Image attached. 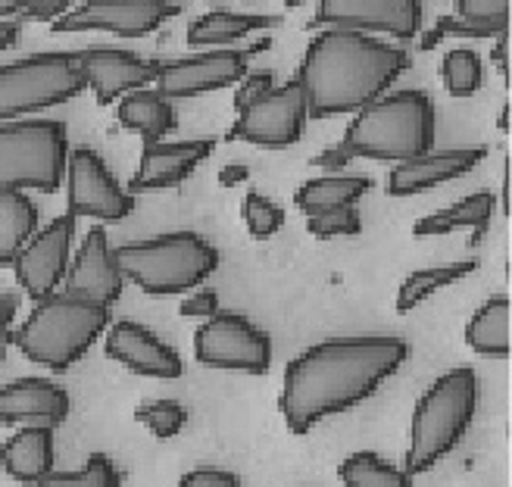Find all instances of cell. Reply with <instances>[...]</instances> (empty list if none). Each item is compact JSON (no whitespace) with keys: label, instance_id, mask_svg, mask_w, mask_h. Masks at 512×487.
<instances>
[{"label":"cell","instance_id":"obj_2","mask_svg":"<svg viewBox=\"0 0 512 487\" xmlns=\"http://www.w3.org/2000/svg\"><path fill=\"white\" fill-rule=\"evenodd\" d=\"M409 66V54L372 35L322 29L306 47L297 82L306 116L331 119L372 107L388 94Z\"/></svg>","mask_w":512,"mask_h":487},{"label":"cell","instance_id":"obj_35","mask_svg":"<svg viewBox=\"0 0 512 487\" xmlns=\"http://www.w3.org/2000/svg\"><path fill=\"white\" fill-rule=\"evenodd\" d=\"M456 19L500 38L509 29V0H459Z\"/></svg>","mask_w":512,"mask_h":487},{"label":"cell","instance_id":"obj_15","mask_svg":"<svg viewBox=\"0 0 512 487\" xmlns=\"http://www.w3.org/2000/svg\"><path fill=\"white\" fill-rule=\"evenodd\" d=\"M72 244H75V216L66 213L38 228L35 238L16 256L13 263L16 281L35 303L44 297H54L57 288L66 281L72 263Z\"/></svg>","mask_w":512,"mask_h":487},{"label":"cell","instance_id":"obj_32","mask_svg":"<svg viewBox=\"0 0 512 487\" xmlns=\"http://www.w3.org/2000/svg\"><path fill=\"white\" fill-rule=\"evenodd\" d=\"M32 487H122L119 469L107 453H91L88 463L75 472H50Z\"/></svg>","mask_w":512,"mask_h":487},{"label":"cell","instance_id":"obj_1","mask_svg":"<svg viewBox=\"0 0 512 487\" xmlns=\"http://www.w3.org/2000/svg\"><path fill=\"white\" fill-rule=\"evenodd\" d=\"M409 360L403 338H331L306 347L288 363L278 409L294 434H310L325 419L369 400Z\"/></svg>","mask_w":512,"mask_h":487},{"label":"cell","instance_id":"obj_9","mask_svg":"<svg viewBox=\"0 0 512 487\" xmlns=\"http://www.w3.org/2000/svg\"><path fill=\"white\" fill-rule=\"evenodd\" d=\"M194 356L210 369L266 375L272 369V338L235 310H219L194 331Z\"/></svg>","mask_w":512,"mask_h":487},{"label":"cell","instance_id":"obj_18","mask_svg":"<svg viewBox=\"0 0 512 487\" xmlns=\"http://www.w3.org/2000/svg\"><path fill=\"white\" fill-rule=\"evenodd\" d=\"M125 291V275L116 263L107 228L94 225L75 250L66 272V294L82 297L100 306H113Z\"/></svg>","mask_w":512,"mask_h":487},{"label":"cell","instance_id":"obj_45","mask_svg":"<svg viewBox=\"0 0 512 487\" xmlns=\"http://www.w3.org/2000/svg\"><path fill=\"white\" fill-rule=\"evenodd\" d=\"M19 41V22H0V54Z\"/></svg>","mask_w":512,"mask_h":487},{"label":"cell","instance_id":"obj_41","mask_svg":"<svg viewBox=\"0 0 512 487\" xmlns=\"http://www.w3.org/2000/svg\"><path fill=\"white\" fill-rule=\"evenodd\" d=\"M350 150L344 144H335V147H325L322 153L310 160V166H319L325 175H344V166H350Z\"/></svg>","mask_w":512,"mask_h":487},{"label":"cell","instance_id":"obj_30","mask_svg":"<svg viewBox=\"0 0 512 487\" xmlns=\"http://www.w3.org/2000/svg\"><path fill=\"white\" fill-rule=\"evenodd\" d=\"M338 475L347 487H416L413 475L403 466H394L391 459H384L375 450L350 453L341 463Z\"/></svg>","mask_w":512,"mask_h":487},{"label":"cell","instance_id":"obj_6","mask_svg":"<svg viewBox=\"0 0 512 487\" xmlns=\"http://www.w3.org/2000/svg\"><path fill=\"white\" fill-rule=\"evenodd\" d=\"M125 281L150 297H172L200 288L219 269V247L197 232H166L113 250Z\"/></svg>","mask_w":512,"mask_h":487},{"label":"cell","instance_id":"obj_28","mask_svg":"<svg viewBox=\"0 0 512 487\" xmlns=\"http://www.w3.org/2000/svg\"><path fill=\"white\" fill-rule=\"evenodd\" d=\"M466 344L488 360L509 356V297L494 294L484 300L466 325Z\"/></svg>","mask_w":512,"mask_h":487},{"label":"cell","instance_id":"obj_12","mask_svg":"<svg viewBox=\"0 0 512 487\" xmlns=\"http://www.w3.org/2000/svg\"><path fill=\"white\" fill-rule=\"evenodd\" d=\"M178 13L182 7L169 0H88L69 7V13L54 22V32H113L119 38H144Z\"/></svg>","mask_w":512,"mask_h":487},{"label":"cell","instance_id":"obj_33","mask_svg":"<svg viewBox=\"0 0 512 487\" xmlns=\"http://www.w3.org/2000/svg\"><path fill=\"white\" fill-rule=\"evenodd\" d=\"M135 422H141L157 441H172L188 425V409L178 400H147L135 409Z\"/></svg>","mask_w":512,"mask_h":487},{"label":"cell","instance_id":"obj_7","mask_svg":"<svg viewBox=\"0 0 512 487\" xmlns=\"http://www.w3.org/2000/svg\"><path fill=\"white\" fill-rule=\"evenodd\" d=\"M69 132L57 119L0 122V191L54 194L63 185Z\"/></svg>","mask_w":512,"mask_h":487},{"label":"cell","instance_id":"obj_19","mask_svg":"<svg viewBox=\"0 0 512 487\" xmlns=\"http://www.w3.org/2000/svg\"><path fill=\"white\" fill-rule=\"evenodd\" d=\"M69 394L63 384L25 375L0 388V425L60 428L69 419Z\"/></svg>","mask_w":512,"mask_h":487},{"label":"cell","instance_id":"obj_46","mask_svg":"<svg viewBox=\"0 0 512 487\" xmlns=\"http://www.w3.org/2000/svg\"><path fill=\"white\" fill-rule=\"evenodd\" d=\"M25 0H0V22H16Z\"/></svg>","mask_w":512,"mask_h":487},{"label":"cell","instance_id":"obj_34","mask_svg":"<svg viewBox=\"0 0 512 487\" xmlns=\"http://www.w3.org/2000/svg\"><path fill=\"white\" fill-rule=\"evenodd\" d=\"M241 219H244L247 232H250L253 238L266 241V238L278 235L281 228H285L288 213L281 210L272 197H266V194H260V191H247V194H244V203H241Z\"/></svg>","mask_w":512,"mask_h":487},{"label":"cell","instance_id":"obj_42","mask_svg":"<svg viewBox=\"0 0 512 487\" xmlns=\"http://www.w3.org/2000/svg\"><path fill=\"white\" fill-rule=\"evenodd\" d=\"M16 313V300L13 297H0V366H4L7 344H10V325Z\"/></svg>","mask_w":512,"mask_h":487},{"label":"cell","instance_id":"obj_39","mask_svg":"<svg viewBox=\"0 0 512 487\" xmlns=\"http://www.w3.org/2000/svg\"><path fill=\"white\" fill-rule=\"evenodd\" d=\"M178 487H241V478L228 469H194L178 478Z\"/></svg>","mask_w":512,"mask_h":487},{"label":"cell","instance_id":"obj_20","mask_svg":"<svg viewBox=\"0 0 512 487\" xmlns=\"http://www.w3.org/2000/svg\"><path fill=\"white\" fill-rule=\"evenodd\" d=\"M216 141L213 138H194V141H175V144H144L141 163L132 175V182L125 188L132 194H147V191H166L178 188L185 178L213 157Z\"/></svg>","mask_w":512,"mask_h":487},{"label":"cell","instance_id":"obj_40","mask_svg":"<svg viewBox=\"0 0 512 487\" xmlns=\"http://www.w3.org/2000/svg\"><path fill=\"white\" fill-rule=\"evenodd\" d=\"M178 313H182L185 319H200L207 322L219 313V294L216 291H197L191 297L182 300V306H178Z\"/></svg>","mask_w":512,"mask_h":487},{"label":"cell","instance_id":"obj_47","mask_svg":"<svg viewBox=\"0 0 512 487\" xmlns=\"http://www.w3.org/2000/svg\"><path fill=\"white\" fill-rule=\"evenodd\" d=\"M506 116H509V107H503V110H500V128H503V132L509 128V119H506Z\"/></svg>","mask_w":512,"mask_h":487},{"label":"cell","instance_id":"obj_23","mask_svg":"<svg viewBox=\"0 0 512 487\" xmlns=\"http://www.w3.org/2000/svg\"><path fill=\"white\" fill-rule=\"evenodd\" d=\"M494 210H497V197L494 191H475L463 200L450 203V207L431 213V216H422L413 232L416 235H450V232H463L469 228L472 232V247H478L484 241V235L491 232V219H494Z\"/></svg>","mask_w":512,"mask_h":487},{"label":"cell","instance_id":"obj_27","mask_svg":"<svg viewBox=\"0 0 512 487\" xmlns=\"http://www.w3.org/2000/svg\"><path fill=\"white\" fill-rule=\"evenodd\" d=\"M38 232V207L25 191H0V266H13Z\"/></svg>","mask_w":512,"mask_h":487},{"label":"cell","instance_id":"obj_26","mask_svg":"<svg viewBox=\"0 0 512 487\" xmlns=\"http://www.w3.org/2000/svg\"><path fill=\"white\" fill-rule=\"evenodd\" d=\"M369 191H372L369 175H319L297 188L294 203L306 216H313L322 210L356 207Z\"/></svg>","mask_w":512,"mask_h":487},{"label":"cell","instance_id":"obj_4","mask_svg":"<svg viewBox=\"0 0 512 487\" xmlns=\"http://www.w3.org/2000/svg\"><path fill=\"white\" fill-rule=\"evenodd\" d=\"M110 306H100L72 294L44 297L16 328L13 344L25 360L50 372H66L107 335Z\"/></svg>","mask_w":512,"mask_h":487},{"label":"cell","instance_id":"obj_44","mask_svg":"<svg viewBox=\"0 0 512 487\" xmlns=\"http://www.w3.org/2000/svg\"><path fill=\"white\" fill-rule=\"evenodd\" d=\"M497 44H494V50H491V63H494V69L500 72V79L506 82V75H509V63H506V50H509V38L506 35H500V38H494Z\"/></svg>","mask_w":512,"mask_h":487},{"label":"cell","instance_id":"obj_38","mask_svg":"<svg viewBox=\"0 0 512 487\" xmlns=\"http://www.w3.org/2000/svg\"><path fill=\"white\" fill-rule=\"evenodd\" d=\"M69 13L66 0H25L16 22H57Z\"/></svg>","mask_w":512,"mask_h":487},{"label":"cell","instance_id":"obj_31","mask_svg":"<svg viewBox=\"0 0 512 487\" xmlns=\"http://www.w3.org/2000/svg\"><path fill=\"white\" fill-rule=\"evenodd\" d=\"M441 79L450 97H475L484 85V60L472 47H453L444 54Z\"/></svg>","mask_w":512,"mask_h":487},{"label":"cell","instance_id":"obj_13","mask_svg":"<svg viewBox=\"0 0 512 487\" xmlns=\"http://www.w3.org/2000/svg\"><path fill=\"white\" fill-rule=\"evenodd\" d=\"M306 97L297 79L275 85L266 97L238 113V122L232 128V138H241L253 147L281 150L291 147L303 138L306 128Z\"/></svg>","mask_w":512,"mask_h":487},{"label":"cell","instance_id":"obj_8","mask_svg":"<svg viewBox=\"0 0 512 487\" xmlns=\"http://www.w3.org/2000/svg\"><path fill=\"white\" fill-rule=\"evenodd\" d=\"M85 91L79 50H41V54L0 66V122H16L54 110Z\"/></svg>","mask_w":512,"mask_h":487},{"label":"cell","instance_id":"obj_24","mask_svg":"<svg viewBox=\"0 0 512 487\" xmlns=\"http://www.w3.org/2000/svg\"><path fill=\"white\" fill-rule=\"evenodd\" d=\"M281 19L272 13H238V10H210L191 22L188 29V44L191 47H210L222 50L228 44L241 41L244 35L256 29H272Z\"/></svg>","mask_w":512,"mask_h":487},{"label":"cell","instance_id":"obj_37","mask_svg":"<svg viewBox=\"0 0 512 487\" xmlns=\"http://www.w3.org/2000/svg\"><path fill=\"white\" fill-rule=\"evenodd\" d=\"M272 88H275V75L269 69H263V72H247L244 79L238 82V91H235V110L238 113L247 110L260 97H266Z\"/></svg>","mask_w":512,"mask_h":487},{"label":"cell","instance_id":"obj_36","mask_svg":"<svg viewBox=\"0 0 512 487\" xmlns=\"http://www.w3.org/2000/svg\"><path fill=\"white\" fill-rule=\"evenodd\" d=\"M306 232L316 238H341V235H360L363 232V216L356 207L341 210H322L306 216Z\"/></svg>","mask_w":512,"mask_h":487},{"label":"cell","instance_id":"obj_21","mask_svg":"<svg viewBox=\"0 0 512 487\" xmlns=\"http://www.w3.org/2000/svg\"><path fill=\"white\" fill-rule=\"evenodd\" d=\"M488 157L484 147H453V150H431L425 157H416L409 163H400L391 169L388 188L391 197H413V194H425L438 185L456 182V178L469 175L475 166H481V160Z\"/></svg>","mask_w":512,"mask_h":487},{"label":"cell","instance_id":"obj_29","mask_svg":"<svg viewBox=\"0 0 512 487\" xmlns=\"http://www.w3.org/2000/svg\"><path fill=\"white\" fill-rule=\"evenodd\" d=\"M478 269V260H466V263H444V266H425L416 269L403 278V285L397 291V313H413L416 306H422L428 297H434L438 291L463 281L466 275H472Z\"/></svg>","mask_w":512,"mask_h":487},{"label":"cell","instance_id":"obj_22","mask_svg":"<svg viewBox=\"0 0 512 487\" xmlns=\"http://www.w3.org/2000/svg\"><path fill=\"white\" fill-rule=\"evenodd\" d=\"M57 428H38V425H25L19 428L10 441L0 447V466L4 472L19 481V484H38L54 472V459H57Z\"/></svg>","mask_w":512,"mask_h":487},{"label":"cell","instance_id":"obj_25","mask_svg":"<svg viewBox=\"0 0 512 487\" xmlns=\"http://www.w3.org/2000/svg\"><path fill=\"white\" fill-rule=\"evenodd\" d=\"M119 125L141 135L144 144H160L169 132H175L178 113L160 91L144 88L119 100Z\"/></svg>","mask_w":512,"mask_h":487},{"label":"cell","instance_id":"obj_11","mask_svg":"<svg viewBox=\"0 0 512 487\" xmlns=\"http://www.w3.org/2000/svg\"><path fill=\"white\" fill-rule=\"evenodd\" d=\"M425 7L419 0H322L313 25L341 32H384L397 41H413L422 32Z\"/></svg>","mask_w":512,"mask_h":487},{"label":"cell","instance_id":"obj_43","mask_svg":"<svg viewBox=\"0 0 512 487\" xmlns=\"http://www.w3.org/2000/svg\"><path fill=\"white\" fill-rule=\"evenodd\" d=\"M247 178H250V169L244 163H228L219 172V185L222 188H238L241 182H247Z\"/></svg>","mask_w":512,"mask_h":487},{"label":"cell","instance_id":"obj_16","mask_svg":"<svg viewBox=\"0 0 512 487\" xmlns=\"http://www.w3.org/2000/svg\"><path fill=\"white\" fill-rule=\"evenodd\" d=\"M79 63L85 75V88L94 91L100 107H110L116 100L144 91L157 82L160 66L157 60H144L135 50L125 47H88L79 50Z\"/></svg>","mask_w":512,"mask_h":487},{"label":"cell","instance_id":"obj_10","mask_svg":"<svg viewBox=\"0 0 512 487\" xmlns=\"http://www.w3.org/2000/svg\"><path fill=\"white\" fill-rule=\"evenodd\" d=\"M63 182L69 216L75 219L88 216L97 222H122L135 213V194L119 182L94 147H69Z\"/></svg>","mask_w":512,"mask_h":487},{"label":"cell","instance_id":"obj_17","mask_svg":"<svg viewBox=\"0 0 512 487\" xmlns=\"http://www.w3.org/2000/svg\"><path fill=\"white\" fill-rule=\"evenodd\" d=\"M104 353L110 356L113 363L125 366L128 372L135 375H147V378H182L185 363L182 353H178L169 341H163L157 331H150L141 322L122 319L113 322L104 335Z\"/></svg>","mask_w":512,"mask_h":487},{"label":"cell","instance_id":"obj_3","mask_svg":"<svg viewBox=\"0 0 512 487\" xmlns=\"http://www.w3.org/2000/svg\"><path fill=\"white\" fill-rule=\"evenodd\" d=\"M438 141V110L431 97L419 88L394 91L360 110L344 132V147L350 157L409 163L434 150Z\"/></svg>","mask_w":512,"mask_h":487},{"label":"cell","instance_id":"obj_5","mask_svg":"<svg viewBox=\"0 0 512 487\" xmlns=\"http://www.w3.org/2000/svg\"><path fill=\"white\" fill-rule=\"evenodd\" d=\"M478 413V372L459 366L444 372L419 397L409 425V447L403 469L409 475L431 472L469 434Z\"/></svg>","mask_w":512,"mask_h":487},{"label":"cell","instance_id":"obj_14","mask_svg":"<svg viewBox=\"0 0 512 487\" xmlns=\"http://www.w3.org/2000/svg\"><path fill=\"white\" fill-rule=\"evenodd\" d=\"M250 72V54L247 50H203L194 57L182 60H169L160 66L157 75V88L166 100H185V97H203V94H216L238 85L244 75Z\"/></svg>","mask_w":512,"mask_h":487}]
</instances>
